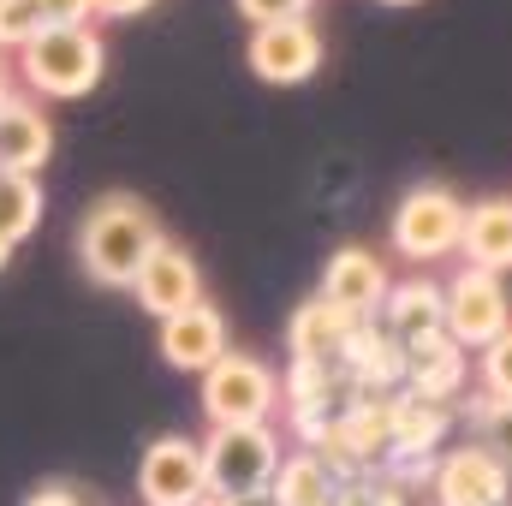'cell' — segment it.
Listing matches in <instances>:
<instances>
[{
  "label": "cell",
  "mask_w": 512,
  "mask_h": 506,
  "mask_svg": "<svg viewBox=\"0 0 512 506\" xmlns=\"http://www.w3.org/2000/svg\"><path fill=\"white\" fill-rule=\"evenodd\" d=\"M387 6H411V0H387Z\"/></svg>",
  "instance_id": "836d02e7"
},
{
  "label": "cell",
  "mask_w": 512,
  "mask_h": 506,
  "mask_svg": "<svg viewBox=\"0 0 512 506\" xmlns=\"http://www.w3.org/2000/svg\"><path fill=\"white\" fill-rule=\"evenodd\" d=\"M322 66V36L310 18H280V24H256L251 36V72L274 90H292L304 78H316Z\"/></svg>",
  "instance_id": "ba28073f"
},
{
  "label": "cell",
  "mask_w": 512,
  "mask_h": 506,
  "mask_svg": "<svg viewBox=\"0 0 512 506\" xmlns=\"http://www.w3.org/2000/svg\"><path fill=\"white\" fill-rule=\"evenodd\" d=\"M280 471V441L268 423H221L203 447L209 495L227 506H262Z\"/></svg>",
  "instance_id": "7a4b0ae2"
},
{
  "label": "cell",
  "mask_w": 512,
  "mask_h": 506,
  "mask_svg": "<svg viewBox=\"0 0 512 506\" xmlns=\"http://www.w3.org/2000/svg\"><path fill=\"white\" fill-rule=\"evenodd\" d=\"M18 66H24V84L36 96H54V102H78L102 84V66H108V48L90 24H66V30H42L18 48Z\"/></svg>",
  "instance_id": "3957f363"
},
{
  "label": "cell",
  "mask_w": 512,
  "mask_h": 506,
  "mask_svg": "<svg viewBox=\"0 0 512 506\" xmlns=\"http://www.w3.org/2000/svg\"><path fill=\"white\" fill-rule=\"evenodd\" d=\"M429 483H435V501L441 506H501V495H507V465L489 459V453L471 441V447L435 453Z\"/></svg>",
  "instance_id": "8fae6325"
},
{
  "label": "cell",
  "mask_w": 512,
  "mask_h": 506,
  "mask_svg": "<svg viewBox=\"0 0 512 506\" xmlns=\"http://www.w3.org/2000/svg\"><path fill=\"white\" fill-rule=\"evenodd\" d=\"M459 227H465V203L447 185H411L393 209V251L405 262H441L459 251Z\"/></svg>",
  "instance_id": "5b68a950"
},
{
  "label": "cell",
  "mask_w": 512,
  "mask_h": 506,
  "mask_svg": "<svg viewBox=\"0 0 512 506\" xmlns=\"http://www.w3.org/2000/svg\"><path fill=\"white\" fill-rule=\"evenodd\" d=\"M54 155V126L30 96H6L0 102V173H42Z\"/></svg>",
  "instance_id": "9a60e30c"
},
{
  "label": "cell",
  "mask_w": 512,
  "mask_h": 506,
  "mask_svg": "<svg viewBox=\"0 0 512 506\" xmlns=\"http://www.w3.org/2000/svg\"><path fill=\"white\" fill-rule=\"evenodd\" d=\"M137 495H143V506H197L203 495H209L203 447L185 441V435L149 441L143 459H137Z\"/></svg>",
  "instance_id": "52a82bcc"
},
{
  "label": "cell",
  "mask_w": 512,
  "mask_h": 506,
  "mask_svg": "<svg viewBox=\"0 0 512 506\" xmlns=\"http://www.w3.org/2000/svg\"><path fill=\"white\" fill-rule=\"evenodd\" d=\"M155 245H161V221L131 191L90 203V215L78 221V262L96 286H131Z\"/></svg>",
  "instance_id": "6da1fadb"
},
{
  "label": "cell",
  "mask_w": 512,
  "mask_h": 506,
  "mask_svg": "<svg viewBox=\"0 0 512 506\" xmlns=\"http://www.w3.org/2000/svg\"><path fill=\"white\" fill-rule=\"evenodd\" d=\"M447 298V340L453 346H495L501 334L512 328V304L501 274H483V268H465L453 274V286L441 292Z\"/></svg>",
  "instance_id": "8992f818"
},
{
  "label": "cell",
  "mask_w": 512,
  "mask_h": 506,
  "mask_svg": "<svg viewBox=\"0 0 512 506\" xmlns=\"http://www.w3.org/2000/svg\"><path fill=\"white\" fill-rule=\"evenodd\" d=\"M459 251H465V268L507 274L512 268V197H483V203L465 209Z\"/></svg>",
  "instance_id": "e0dca14e"
},
{
  "label": "cell",
  "mask_w": 512,
  "mask_h": 506,
  "mask_svg": "<svg viewBox=\"0 0 512 506\" xmlns=\"http://www.w3.org/2000/svg\"><path fill=\"white\" fill-rule=\"evenodd\" d=\"M42 221V185L30 173H0V239L18 245Z\"/></svg>",
  "instance_id": "ffe728a7"
},
{
  "label": "cell",
  "mask_w": 512,
  "mask_h": 506,
  "mask_svg": "<svg viewBox=\"0 0 512 506\" xmlns=\"http://www.w3.org/2000/svg\"><path fill=\"white\" fill-rule=\"evenodd\" d=\"M459 387H465V346H453L447 334L429 340V346H417V352H405L399 393H417V399L447 405V399H459Z\"/></svg>",
  "instance_id": "d6986e66"
},
{
  "label": "cell",
  "mask_w": 512,
  "mask_h": 506,
  "mask_svg": "<svg viewBox=\"0 0 512 506\" xmlns=\"http://www.w3.org/2000/svg\"><path fill=\"white\" fill-rule=\"evenodd\" d=\"M6 96H12V84H6V66H0V102H6Z\"/></svg>",
  "instance_id": "f546056e"
},
{
  "label": "cell",
  "mask_w": 512,
  "mask_h": 506,
  "mask_svg": "<svg viewBox=\"0 0 512 506\" xmlns=\"http://www.w3.org/2000/svg\"><path fill=\"white\" fill-rule=\"evenodd\" d=\"M274 405H280V381L251 352H221L203 370V411L215 429L221 423H268Z\"/></svg>",
  "instance_id": "277c9868"
},
{
  "label": "cell",
  "mask_w": 512,
  "mask_h": 506,
  "mask_svg": "<svg viewBox=\"0 0 512 506\" xmlns=\"http://www.w3.org/2000/svg\"><path fill=\"white\" fill-rule=\"evenodd\" d=\"M501 506H512V471H507V495H501Z\"/></svg>",
  "instance_id": "1f68e13d"
},
{
  "label": "cell",
  "mask_w": 512,
  "mask_h": 506,
  "mask_svg": "<svg viewBox=\"0 0 512 506\" xmlns=\"http://www.w3.org/2000/svg\"><path fill=\"white\" fill-rule=\"evenodd\" d=\"M155 0H90V12H102V18H131V12H149Z\"/></svg>",
  "instance_id": "f1b7e54d"
},
{
  "label": "cell",
  "mask_w": 512,
  "mask_h": 506,
  "mask_svg": "<svg viewBox=\"0 0 512 506\" xmlns=\"http://www.w3.org/2000/svg\"><path fill=\"white\" fill-rule=\"evenodd\" d=\"M6 262H12V245H6V239H0V268H6Z\"/></svg>",
  "instance_id": "4dcf8cb0"
},
{
  "label": "cell",
  "mask_w": 512,
  "mask_h": 506,
  "mask_svg": "<svg viewBox=\"0 0 512 506\" xmlns=\"http://www.w3.org/2000/svg\"><path fill=\"white\" fill-rule=\"evenodd\" d=\"M352 334H358V316L334 310L328 298H304V304L292 310V322H286L292 364H346Z\"/></svg>",
  "instance_id": "4fadbf2b"
},
{
  "label": "cell",
  "mask_w": 512,
  "mask_h": 506,
  "mask_svg": "<svg viewBox=\"0 0 512 506\" xmlns=\"http://www.w3.org/2000/svg\"><path fill=\"white\" fill-rule=\"evenodd\" d=\"M382 334L399 346V352H417V346L441 340V334H447V298H441V286H429V280L387 286V298H382Z\"/></svg>",
  "instance_id": "7c38bea8"
},
{
  "label": "cell",
  "mask_w": 512,
  "mask_h": 506,
  "mask_svg": "<svg viewBox=\"0 0 512 506\" xmlns=\"http://www.w3.org/2000/svg\"><path fill=\"white\" fill-rule=\"evenodd\" d=\"M251 24H280V18H310V0H233Z\"/></svg>",
  "instance_id": "484cf974"
},
{
  "label": "cell",
  "mask_w": 512,
  "mask_h": 506,
  "mask_svg": "<svg viewBox=\"0 0 512 506\" xmlns=\"http://www.w3.org/2000/svg\"><path fill=\"white\" fill-rule=\"evenodd\" d=\"M447 435V405L417 399V393H393V417H387V453L399 465H429L435 447Z\"/></svg>",
  "instance_id": "2e32d148"
},
{
  "label": "cell",
  "mask_w": 512,
  "mask_h": 506,
  "mask_svg": "<svg viewBox=\"0 0 512 506\" xmlns=\"http://www.w3.org/2000/svg\"><path fill=\"white\" fill-rule=\"evenodd\" d=\"M24 506H102V501L90 489H78V483H42Z\"/></svg>",
  "instance_id": "4316f807"
},
{
  "label": "cell",
  "mask_w": 512,
  "mask_h": 506,
  "mask_svg": "<svg viewBox=\"0 0 512 506\" xmlns=\"http://www.w3.org/2000/svg\"><path fill=\"white\" fill-rule=\"evenodd\" d=\"M334 495H340V471L328 465V453H316V447L280 453L268 506H334Z\"/></svg>",
  "instance_id": "ac0fdd59"
},
{
  "label": "cell",
  "mask_w": 512,
  "mask_h": 506,
  "mask_svg": "<svg viewBox=\"0 0 512 506\" xmlns=\"http://www.w3.org/2000/svg\"><path fill=\"white\" fill-rule=\"evenodd\" d=\"M221 352H227V322H221V310H215L209 298L161 322V358H167L173 370H185V376H203V370H209Z\"/></svg>",
  "instance_id": "5bb4252c"
},
{
  "label": "cell",
  "mask_w": 512,
  "mask_h": 506,
  "mask_svg": "<svg viewBox=\"0 0 512 506\" xmlns=\"http://www.w3.org/2000/svg\"><path fill=\"white\" fill-rule=\"evenodd\" d=\"M387 286H393V280H387V262L370 251V245H340V251L328 256V268H322V292H316V298H328L334 310L370 322V316L382 310Z\"/></svg>",
  "instance_id": "30bf717a"
},
{
  "label": "cell",
  "mask_w": 512,
  "mask_h": 506,
  "mask_svg": "<svg viewBox=\"0 0 512 506\" xmlns=\"http://www.w3.org/2000/svg\"><path fill=\"white\" fill-rule=\"evenodd\" d=\"M42 6L36 0H0V48H24L30 36H42Z\"/></svg>",
  "instance_id": "603a6c76"
},
{
  "label": "cell",
  "mask_w": 512,
  "mask_h": 506,
  "mask_svg": "<svg viewBox=\"0 0 512 506\" xmlns=\"http://www.w3.org/2000/svg\"><path fill=\"white\" fill-rule=\"evenodd\" d=\"M131 292H137V304H143L155 322H167V316H179V310L203 304V268H197V256H191V251H179L173 239H161L155 251L143 256V268H137Z\"/></svg>",
  "instance_id": "9c48e42d"
},
{
  "label": "cell",
  "mask_w": 512,
  "mask_h": 506,
  "mask_svg": "<svg viewBox=\"0 0 512 506\" xmlns=\"http://www.w3.org/2000/svg\"><path fill=\"white\" fill-rule=\"evenodd\" d=\"M471 429H477V447H483L489 459H501V465L512 471V399L483 393V399L471 405Z\"/></svg>",
  "instance_id": "44dd1931"
},
{
  "label": "cell",
  "mask_w": 512,
  "mask_h": 506,
  "mask_svg": "<svg viewBox=\"0 0 512 506\" xmlns=\"http://www.w3.org/2000/svg\"><path fill=\"white\" fill-rule=\"evenodd\" d=\"M262 506H268V501H262Z\"/></svg>",
  "instance_id": "e575fe53"
},
{
  "label": "cell",
  "mask_w": 512,
  "mask_h": 506,
  "mask_svg": "<svg viewBox=\"0 0 512 506\" xmlns=\"http://www.w3.org/2000/svg\"><path fill=\"white\" fill-rule=\"evenodd\" d=\"M429 465H393V471H382L387 506H441L435 501V483H429Z\"/></svg>",
  "instance_id": "7402d4cb"
},
{
  "label": "cell",
  "mask_w": 512,
  "mask_h": 506,
  "mask_svg": "<svg viewBox=\"0 0 512 506\" xmlns=\"http://www.w3.org/2000/svg\"><path fill=\"white\" fill-rule=\"evenodd\" d=\"M36 6H42V24H48V30L90 24V0H36Z\"/></svg>",
  "instance_id": "83f0119b"
},
{
  "label": "cell",
  "mask_w": 512,
  "mask_h": 506,
  "mask_svg": "<svg viewBox=\"0 0 512 506\" xmlns=\"http://www.w3.org/2000/svg\"><path fill=\"white\" fill-rule=\"evenodd\" d=\"M334 506H387V483L382 477H370V471H352V477H340Z\"/></svg>",
  "instance_id": "d4e9b609"
},
{
  "label": "cell",
  "mask_w": 512,
  "mask_h": 506,
  "mask_svg": "<svg viewBox=\"0 0 512 506\" xmlns=\"http://www.w3.org/2000/svg\"><path fill=\"white\" fill-rule=\"evenodd\" d=\"M197 506H227V501H215V495H203V501H197Z\"/></svg>",
  "instance_id": "d6a6232c"
},
{
  "label": "cell",
  "mask_w": 512,
  "mask_h": 506,
  "mask_svg": "<svg viewBox=\"0 0 512 506\" xmlns=\"http://www.w3.org/2000/svg\"><path fill=\"white\" fill-rule=\"evenodd\" d=\"M483 387H489L495 399H512V328L495 346H483Z\"/></svg>",
  "instance_id": "cb8c5ba5"
}]
</instances>
